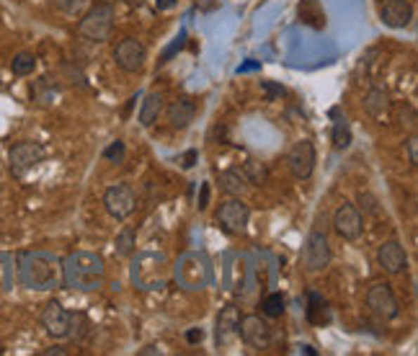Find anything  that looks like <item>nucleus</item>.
<instances>
[{"label": "nucleus", "instance_id": "obj_11", "mask_svg": "<svg viewBox=\"0 0 418 356\" xmlns=\"http://www.w3.org/2000/svg\"><path fill=\"white\" fill-rule=\"evenodd\" d=\"M145 60H148V49L140 39L134 37H126L114 47V62H117L119 70L124 72H140L145 67Z\"/></svg>", "mask_w": 418, "mask_h": 356}, {"label": "nucleus", "instance_id": "obj_5", "mask_svg": "<svg viewBox=\"0 0 418 356\" xmlns=\"http://www.w3.org/2000/svg\"><path fill=\"white\" fill-rule=\"evenodd\" d=\"M302 266L310 274H320L331 266V243H328V235L320 232V230H313L305 240V248H302Z\"/></svg>", "mask_w": 418, "mask_h": 356}, {"label": "nucleus", "instance_id": "obj_2", "mask_svg": "<svg viewBox=\"0 0 418 356\" xmlns=\"http://www.w3.org/2000/svg\"><path fill=\"white\" fill-rule=\"evenodd\" d=\"M114 6L111 3H96L93 8H88L83 18L78 21V37L91 41V44H103L111 39L114 32Z\"/></svg>", "mask_w": 418, "mask_h": 356}, {"label": "nucleus", "instance_id": "obj_14", "mask_svg": "<svg viewBox=\"0 0 418 356\" xmlns=\"http://www.w3.org/2000/svg\"><path fill=\"white\" fill-rule=\"evenodd\" d=\"M377 263L387 274H403L408 269V253L400 246V240H385L377 251Z\"/></svg>", "mask_w": 418, "mask_h": 356}, {"label": "nucleus", "instance_id": "obj_6", "mask_svg": "<svg viewBox=\"0 0 418 356\" xmlns=\"http://www.w3.org/2000/svg\"><path fill=\"white\" fill-rule=\"evenodd\" d=\"M214 220H217L222 232H228V235H243L245 228H248V220H251V206L245 204L243 199L233 197L225 204H220Z\"/></svg>", "mask_w": 418, "mask_h": 356}, {"label": "nucleus", "instance_id": "obj_1", "mask_svg": "<svg viewBox=\"0 0 418 356\" xmlns=\"http://www.w3.org/2000/svg\"><path fill=\"white\" fill-rule=\"evenodd\" d=\"M106 282L103 256L91 251H75L63 261V284L75 292H96Z\"/></svg>", "mask_w": 418, "mask_h": 356}, {"label": "nucleus", "instance_id": "obj_12", "mask_svg": "<svg viewBox=\"0 0 418 356\" xmlns=\"http://www.w3.org/2000/svg\"><path fill=\"white\" fill-rule=\"evenodd\" d=\"M333 230H336V235L348 240V243L359 240L364 232L362 212H359L354 204H341L339 209H336V214H333Z\"/></svg>", "mask_w": 418, "mask_h": 356}, {"label": "nucleus", "instance_id": "obj_41", "mask_svg": "<svg viewBox=\"0 0 418 356\" xmlns=\"http://www.w3.org/2000/svg\"><path fill=\"white\" fill-rule=\"evenodd\" d=\"M124 3H129V6H134V3H137V0H124Z\"/></svg>", "mask_w": 418, "mask_h": 356}, {"label": "nucleus", "instance_id": "obj_35", "mask_svg": "<svg viewBox=\"0 0 418 356\" xmlns=\"http://www.w3.org/2000/svg\"><path fill=\"white\" fill-rule=\"evenodd\" d=\"M202 338H204V331H202V328H191V331L186 333V341H189V343H199Z\"/></svg>", "mask_w": 418, "mask_h": 356}, {"label": "nucleus", "instance_id": "obj_36", "mask_svg": "<svg viewBox=\"0 0 418 356\" xmlns=\"http://www.w3.org/2000/svg\"><path fill=\"white\" fill-rule=\"evenodd\" d=\"M197 158H199V152L197 150H189L186 155H183V168H191L194 163H197Z\"/></svg>", "mask_w": 418, "mask_h": 356}, {"label": "nucleus", "instance_id": "obj_17", "mask_svg": "<svg viewBox=\"0 0 418 356\" xmlns=\"http://www.w3.org/2000/svg\"><path fill=\"white\" fill-rule=\"evenodd\" d=\"M390 106H393V101H390V93L385 88H372L370 93L364 95V111L372 119H387Z\"/></svg>", "mask_w": 418, "mask_h": 356}, {"label": "nucleus", "instance_id": "obj_26", "mask_svg": "<svg viewBox=\"0 0 418 356\" xmlns=\"http://www.w3.org/2000/svg\"><path fill=\"white\" fill-rule=\"evenodd\" d=\"M37 70V57L32 52H18L13 60H11V72L16 75V78H26V75H32Z\"/></svg>", "mask_w": 418, "mask_h": 356}, {"label": "nucleus", "instance_id": "obj_22", "mask_svg": "<svg viewBox=\"0 0 418 356\" xmlns=\"http://www.w3.org/2000/svg\"><path fill=\"white\" fill-rule=\"evenodd\" d=\"M300 21L313 26V29H323L325 26V11L320 0H300Z\"/></svg>", "mask_w": 418, "mask_h": 356}, {"label": "nucleus", "instance_id": "obj_39", "mask_svg": "<svg viewBox=\"0 0 418 356\" xmlns=\"http://www.w3.org/2000/svg\"><path fill=\"white\" fill-rule=\"evenodd\" d=\"M148 354H158V348H155V346H145L143 351H140V356H148Z\"/></svg>", "mask_w": 418, "mask_h": 356}, {"label": "nucleus", "instance_id": "obj_30", "mask_svg": "<svg viewBox=\"0 0 418 356\" xmlns=\"http://www.w3.org/2000/svg\"><path fill=\"white\" fill-rule=\"evenodd\" d=\"M124 155H126V147H124V143H122V140L111 143L109 147L103 150V158L111 160V163H122V160H124Z\"/></svg>", "mask_w": 418, "mask_h": 356}, {"label": "nucleus", "instance_id": "obj_31", "mask_svg": "<svg viewBox=\"0 0 418 356\" xmlns=\"http://www.w3.org/2000/svg\"><path fill=\"white\" fill-rule=\"evenodd\" d=\"M261 91L266 93L268 101H274V98H282V95L287 93L285 86H276V83H271V80H261Z\"/></svg>", "mask_w": 418, "mask_h": 356}, {"label": "nucleus", "instance_id": "obj_25", "mask_svg": "<svg viewBox=\"0 0 418 356\" xmlns=\"http://www.w3.org/2000/svg\"><path fill=\"white\" fill-rule=\"evenodd\" d=\"M237 310L235 308H225L217 317V341H225L228 336H233L237 328Z\"/></svg>", "mask_w": 418, "mask_h": 356}, {"label": "nucleus", "instance_id": "obj_4", "mask_svg": "<svg viewBox=\"0 0 418 356\" xmlns=\"http://www.w3.org/2000/svg\"><path fill=\"white\" fill-rule=\"evenodd\" d=\"M47 158V147L41 143H34V140H24V143H16L8 152V168L11 173L21 178L26 176L32 168H37L41 160Z\"/></svg>", "mask_w": 418, "mask_h": 356}, {"label": "nucleus", "instance_id": "obj_28", "mask_svg": "<svg viewBox=\"0 0 418 356\" xmlns=\"http://www.w3.org/2000/svg\"><path fill=\"white\" fill-rule=\"evenodd\" d=\"M134 246H137V237H134V230L132 228H124L122 232L117 235V243H114V248H117V256H122V258H126V256L134 253Z\"/></svg>", "mask_w": 418, "mask_h": 356}, {"label": "nucleus", "instance_id": "obj_33", "mask_svg": "<svg viewBox=\"0 0 418 356\" xmlns=\"http://www.w3.org/2000/svg\"><path fill=\"white\" fill-rule=\"evenodd\" d=\"M408 160H410V166L418 163V137L416 135L408 137Z\"/></svg>", "mask_w": 418, "mask_h": 356}, {"label": "nucleus", "instance_id": "obj_19", "mask_svg": "<svg viewBox=\"0 0 418 356\" xmlns=\"http://www.w3.org/2000/svg\"><path fill=\"white\" fill-rule=\"evenodd\" d=\"M308 320L313 325H328L331 323V310H328V302L320 292L310 289L308 292Z\"/></svg>", "mask_w": 418, "mask_h": 356}, {"label": "nucleus", "instance_id": "obj_10", "mask_svg": "<svg viewBox=\"0 0 418 356\" xmlns=\"http://www.w3.org/2000/svg\"><path fill=\"white\" fill-rule=\"evenodd\" d=\"M235 336H240L245 346L251 348H268L271 343V325L261 315H243L237 317Z\"/></svg>", "mask_w": 418, "mask_h": 356}, {"label": "nucleus", "instance_id": "obj_3", "mask_svg": "<svg viewBox=\"0 0 418 356\" xmlns=\"http://www.w3.org/2000/svg\"><path fill=\"white\" fill-rule=\"evenodd\" d=\"M21 279L29 289H55L60 284L57 277V261L52 256L34 253L26 258V263L21 266Z\"/></svg>", "mask_w": 418, "mask_h": 356}, {"label": "nucleus", "instance_id": "obj_29", "mask_svg": "<svg viewBox=\"0 0 418 356\" xmlns=\"http://www.w3.org/2000/svg\"><path fill=\"white\" fill-rule=\"evenodd\" d=\"M91 0H55V6L63 11L65 16H80L88 8Z\"/></svg>", "mask_w": 418, "mask_h": 356}, {"label": "nucleus", "instance_id": "obj_27", "mask_svg": "<svg viewBox=\"0 0 418 356\" xmlns=\"http://www.w3.org/2000/svg\"><path fill=\"white\" fill-rule=\"evenodd\" d=\"M261 312L266 317H282L285 315V294L282 292H271L266 300L261 302Z\"/></svg>", "mask_w": 418, "mask_h": 356}, {"label": "nucleus", "instance_id": "obj_8", "mask_svg": "<svg viewBox=\"0 0 418 356\" xmlns=\"http://www.w3.org/2000/svg\"><path fill=\"white\" fill-rule=\"evenodd\" d=\"M367 308L374 315L382 317V320H395V317L400 315V302H398L393 286L387 284V282H377V284L370 286V292H367Z\"/></svg>", "mask_w": 418, "mask_h": 356}, {"label": "nucleus", "instance_id": "obj_23", "mask_svg": "<svg viewBox=\"0 0 418 356\" xmlns=\"http://www.w3.org/2000/svg\"><path fill=\"white\" fill-rule=\"evenodd\" d=\"M32 95L39 106H52L57 101V95H60V88L52 78H39L32 86Z\"/></svg>", "mask_w": 418, "mask_h": 356}, {"label": "nucleus", "instance_id": "obj_21", "mask_svg": "<svg viewBox=\"0 0 418 356\" xmlns=\"http://www.w3.org/2000/svg\"><path fill=\"white\" fill-rule=\"evenodd\" d=\"M331 117L336 119V121H333V129H331L333 147H336V150H346V147H351V143H354L351 127H348L346 119L339 117V109H333V111H331Z\"/></svg>", "mask_w": 418, "mask_h": 356}, {"label": "nucleus", "instance_id": "obj_32", "mask_svg": "<svg viewBox=\"0 0 418 356\" xmlns=\"http://www.w3.org/2000/svg\"><path fill=\"white\" fill-rule=\"evenodd\" d=\"M183 44H186V34H181V37H178V39H176L174 44H171V47L166 49V55L160 57V62H168V60H171V55H176V52H178V49H181Z\"/></svg>", "mask_w": 418, "mask_h": 356}, {"label": "nucleus", "instance_id": "obj_18", "mask_svg": "<svg viewBox=\"0 0 418 356\" xmlns=\"http://www.w3.org/2000/svg\"><path fill=\"white\" fill-rule=\"evenodd\" d=\"M163 109H166V98H163V93H148L145 95L137 121H140L143 127H152V124L158 121L160 114H163Z\"/></svg>", "mask_w": 418, "mask_h": 356}, {"label": "nucleus", "instance_id": "obj_24", "mask_svg": "<svg viewBox=\"0 0 418 356\" xmlns=\"http://www.w3.org/2000/svg\"><path fill=\"white\" fill-rule=\"evenodd\" d=\"M243 176H245V181H248V186H263V183L268 181V168L266 163H261V160L248 158L243 163Z\"/></svg>", "mask_w": 418, "mask_h": 356}, {"label": "nucleus", "instance_id": "obj_37", "mask_svg": "<svg viewBox=\"0 0 418 356\" xmlns=\"http://www.w3.org/2000/svg\"><path fill=\"white\" fill-rule=\"evenodd\" d=\"M67 354V348H63V346H52V348H47L41 356H65Z\"/></svg>", "mask_w": 418, "mask_h": 356}, {"label": "nucleus", "instance_id": "obj_7", "mask_svg": "<svg viewBox=\"0 0 418 356\" xmlns=\"http://www.w3.org/2000/svg\"><path fill=\"white\" fill-rule=\"evenodd\" d=\"M103 209L117 222H124L137 209V194H134L129 183H117V186L106 189V194H103Z\"/></svg>", "mask_w": 418, "mask_h": 356}, {"label": "nucleus", "instance_id": "obj_38", "mask_svg": "<svg viewBox=\"0 0 418 356\" xmlns=\"http://www.w3.org/2000/svg\"><path fill=\"white\" fill-rule=\"evenodd\" d=\"M174 6H176V0H158V8H163V11L174 8Z\"/></svg>", "mask_w": 418, "mask_h": 356}, {"label": "nucleus", "instance_id": "obj_13", "mask_svg": "<svg viewBox=\"0 0 418 356\" xmlns=\"http://www.w3.org/2000/svg\"><path fill=\"white\" fill-rule=\"evenodd\" d=\"M44 331L52 336V338H67L70 336V312L63 308V302L49 300L44 308H41L39 315Z\"/></svg>", "mask_w": 418, "mask_h": 356}, {"label": "nucleus", "instance_id": "obj_20", "mask_svg": "<svg viewBox=\"0 0 418 356\" xmlns=\"http://www.w3.org/2000/svg\"><path fill=\"white\" fill-rule=\"evenodd\" d=\"M220 189L230 197H243L245 189H248V181L240 168H230V171H222L220 173Z\"/></svg>", "mask_w": 418, "mask_h": 356}, {"label": "nucleus", "instance_id": "obj_16", "mask_svg": "<svg viewBox=\"0 0 418 356\" xmlns=\"http://www.w3.org/2000/svg\"><path fill=\"white\" fill-rule=\"evenodd\" d=\"M168 124H171V129H176V132H181V129H186L197 119V101L194 98H189V95H181V98H176L171 106H168Z\"/></svg>", "mask_w": 418, "mask_h": 356}, {"label": "nucleus", "instance_id": "obj_15", "mask_svg": "<svg viewBox=\"0 0 418 356\" xmlns=\"http://www.w3.org/2000/svg\"><path fill=\"white\" fill-rule=\"evenodd\" d=\"M379 18L390 29H405L413 21V6L410 0H385L379 8Z\"/></svg>", "mask_w": 418, "mask_h": 356}, {"label": "nucleus", "instance_id": "obj_40", "mask_svg": "<svg viewBox=\"0 0 418 356\" xmlns=\"http://www.w3.org/2000/svg\"><path fill=\"white\" fill-rule=\"evenodd\" d=\"M134 101H137V95H132V98H129V103H126V109H124V119L129 117V111H132V106H134Z\"/></svg>", "mask_w": 418, "mask_h": 356}, {"label": "nucleus", "instance_id": "obj_9", "mask_svg": "<svg viewBox=\"0 0 418 356\" xmlns=\"http://www.w3.org/2000/svg\"><path fill=\"white\" fill-rule=\"evenodd\" d=\"M315 145L310 140H300V143L292 145V150L287 155V166H289V173L297 178V181H308L310 176L315 173Z\"/></svg>", "mask_w": 418, "mask_h": 356}, {"label": "nucleus", "instance_id": "obj_34", "mask_svg": "<svg viewBox=\"0 0 418 356\" xmlns=\"http://www.w3.org/2000/svg\"><path fill=\"white\" fill-rule=\"evenodd\" d=\"M199 212H204L209 206V183H202V194H199Z\"/></svg>", "mask_w": 418, "mask_h": 356}]
</instances>
